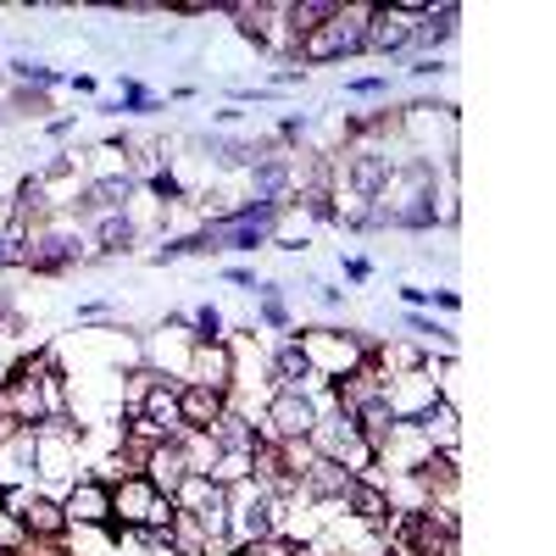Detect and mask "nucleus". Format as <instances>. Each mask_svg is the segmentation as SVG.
Here are the masks:
<instances>
[{
  "label": "nucleus",
  "instance_id": "1",
  "mask_svg": "<svg viewBox=\"0 0 556 556\" xmlns=\"http://www.w3.org/2000/svg\"><path fill=\"white\" fill-rule=\"evenodd\" d=\"M362 28H367V7H340L323 28H312L301 45H295V56L301 62H340V56H356L362 51Z\"/></svg>",
  "mask_w": 556,
  "mask_h": 556
},
{
  "label": "nucleus",
  "instance_id": "2",
  "mask_svg": "<svg viewBox=\"0 0 556 556\" xmlns=\"http://www.w3.org/2000/svg\"><path fill=\"white\" fill-rule=\"evenodd\" d=\"M301 351H306L312 379H329V384H340L345 374H356V367L367 362V351H362L351 334H334V329H312V334H301Z\"/></svg>",
  "mask_w": 556,
  "mask_h": 556
},
{
  "label": "nucleus",
  "instance_id": "3",
  "mask_svg": "<svg viewBox=\"0 0 556 556\" xmlns=\"http://www.w3.org/2000/svg\"><path fill=\"white\" fill-rule=\"evenodd\" d=\"M317 417H323V401L306 395V390H278L267 401V429H273L278 445H301L317 429Z\"/></svg>",
  "mask_w": 556,
  "mask_h": 556
},
{
  "label": "nucleus",
  "instance_id": "4",
  "mask_svg": "<svg viewBox=\"0 0 556 556\" xmlns=\"http://www.w3.org/2000/svg\"><path fill=\"white\" fill-rule=\"evenodd\" d=\"M424 17V7H367V28H362V51L395 56L412 45V28Z\"/></svg>",
  "mask_w": 556,
  "mask_h": 556
},
{
  "label": "nucleus",
  "instance_id": "5",
  "mask_svg": "<svg viewBox=\"0 0 556 556\" xmlns=\"http://www.w3.org/2000/svg\"><path fill=\"white\" fill-rule=\"evenodd\" d=\"M379 395H384V406H390V417L395 424H417L434 401H440V384L429 379V374H384V384H379Z\"/></svg>",
  "mask_w": 556,
  "mask_h": 556
},
{
  "label": "nucleus",
  "instance_id": "6",
  "mask_svg": "<svg viewBox=\"0 0 556 556\" xmlns=\"http://www.w3.org/2000/svg\"><path fill=\"white\" fill-rule=\"evenodd\" d=\"M139 479H146L156 495H178V484L184 479H190V462H184V451H178V440H162V445H151L146 451V473H139Z\"/></svg>",
  "mask_w": 556,
  "mask_h": 556
},
{
  "label": "nucleus",
  "instance_id": "7",
  "mask_svg": "<svg viewBox=\"0 0 556 556\" xmlns=\"http://www.w3.org/2000/svg\"><path fill=\"white\" fill-rule=\"evenodd\" d=\"M62 513H67V523H84V529H101L106 518H112V490L106 484H73L67 490V506H62Z\"/></svg>",
  "mask_w": 556,
  "mask_h": 556
},
{
  "label": "nucleus",
  "instance_id": "8",
  "mask_svg": "<svg viewBox=\"0 0 556 556\" xmlns=\"http://www.w3.org/2000/svg\"><path fill=\"white\" fill-rule=\"evenodd\" d=\"M190 384H206V390H223L228 395V384H235V362H228V345L223 340L190 351Z\"/></svg>",
  "mask_w": 556,
  "mask_h": 556
},
{
  "label": "nucleus",
  "instance_id": "9",
  "mask_svg": "<svg viewBox=\"0 0 556 556\" xmlns=\"http://www.w3.org/2000/svg\"><path fill=\"white\" fill-rule=\"evenodd\" d=\"M156 501H162V495H156V490H151L146 479L134 473V479H123V490H112V518H123L128 529H146V523H151V506H156Z\"/></svg>",
  "mask_w": 556,
  "mask_h": 556
},
{
  "label": "nucleus",
  "instance_id": "10",
  "mask_svg": "<svg viewBox=\"0 0 556 556\" xmlns=\"http://www.w3.org/2000/svg\"><path fill=\"white\" fill-rule=\"evenodd\" d=\"M178 417H184V429H195L206 434L217 417H223V390H206V384H184L178 390Z\"/></svg>",
  "mask_w": 556,
  "mask_h": 556
},
{
  "label": "nucleus",
  "instance_id": "11",
  "mask_svg": "<svg viewBox=\"0 0 556 556\" xmlns=\"http://www.w3.org/2000/svg\"><path fill=\"white\" fill-rule=\"evenodd\" d=\"M417 434L429 440V451L440 445V456H456V445H462V429H456V406H451V401H434L424 417H417Z\"/></svg>",
  "mask_w": 556,
  "mask_h": 556
},
{
  "label": "nucleus",
  "instance_id": "12",
  "mask_svg": "<svg viewBox=\"0 0 556 556\" xmlns=\"http://www.w3.org/2000/svg\"><path fill=\"white\" fill-rule=\"evenodd\" d=\"M340 506H345V513H356L362 523H384L390 495H384L379 484H367V479H351V484H345V495H340Z\"/></svg>",
  "mask_w": 556,
  "mask_h": 556
},
{
  "label": "nucleus",
  "instance_id": "13",
  "mask_svg": "<svg viewBox=\"0 0 556 556\" xmlns=\"http://www.w3.org/2000/svg\"><path fill=\"white\" fill-rule=\"evenodd\" d=\"M17 523H23L28 534H45V540H56V534L67 529V513H62L56 501L34 495V501H23V506H17Z\"/></svg>",
  "mask_w": 556,
  "mask_h": 556
},
{
  "label": "nucleus",
  "instance_id": "14",
  "mask_svg": "<svg viewBox=\"0 0 556 556\" xmlns=\"http://www.w3.org/2000/svg\"><path fill=\"white\" fill-rule=\"evenodd\" d=\"M128 201H134V178H128V173L96 178V184L84 190V206H89V212H123Z\"/></svg>",
  "mask_w": 556,
  "mask_h": 556
},
{
  "label": "nucleus",
  "instance_id": "15",
  "mask_svg": "<svg viewBox=\"0 0 556 556\" xmlns=\"http://www.w3.org/2000/svg\"><path fill=\"white\" fill-rule=\"evenodd\" d=\"M456 7L445 0V7H424V17H417V28H412V45H424V51H434V45H445L451 34H456Z\"/></svg>",
  "mask_w": 556,
  "mask_h": 556
},
{
  "label": "nucleus",
  "instance_id": "16",
  "mask_svg": "<svg viewBox=\"0 0 556 556\" xmlns=\"http://www.w3.org/2000/svg\"><path fill=\"white\" fill-rule=\"evenodd\" d=\"M273 379H278V390H306L312 367H306V351H301V340H285V345L273 351Z\"/></svg>",
  "mask_w": 556,
  "mask_h": 556
},
{
  "label": "nucleus",
  "instance_id": "17",
  "mask_svg": "<svg viewBox=\"0 0 556 556\" xmlns=\"http://www.w3.org/2000/svg\"><path fill=\"white\" fill-rule=\"evenodd\" d=\"M96 240H101V251H112V256H117V251H128V245H134V223H128L123 212H106V217H101V228H96Z\"/></svg>",
  "mask_w": 556,
  "mask_h": 556
},
{
  "label": "nucleus",
  "instance_id": "18",
  "mask_svg": "<svg viewBox=\"0 0 556 556\" xmlns=\"http://www.w3.org/2000/svg\"><path fill=\"white\" fill-rule=\"evenodd\" d=\"M190 323H195V345H217L223 340V312L217 306H201Z\"/></svg>",
  "mask_w": 556,
  "mask_h": 556
},
{
  "label": "nucleus",
  "instance_id": "19",
  "mask_svg": "<svg viewBox=\"0 0 556 556\" xmlns=\"http://www.w3.org/2000/svg\"><path fill=\"white\" fill-rule=\"evenodd\" d=\"M245 556H312V551L295 540H256V545H245Z\"/></svg>",
  "mask_w": 556,
  "mask_h": 556
},
{
  "label": "nucleus",
  "instance_id": "20",
  "mask_svg": "<svg viewBox=\"0 0 556 556\" xmlns=\"http://www.w3.org/2000/svg\"><path fill=\"white\" fill-rule=\"evenodd\" d=\"M406 329H412V334H424V340L451 345V329H445V323H434V317H406Z\"/></svg>",
  "mask_w": 556,
  "mask_h": 556
},
{
  "label": "nucleus",
  "instance_id": "21",
  "mask_svg": "<svg viewBox=\"0 0 556 556\" xmlns=\"http://www.w3.org/2000/svg\"><path fill=\"white\" fill-rule=\"evenodd\" d=\"M151 190H156L162 201H178V195H184V190H178V178H173V173H151Z\"/></svg>",
  "mask_w": 556,
  "mask_h": 556
},
{
  "label": "nucleus",
  "instance_id": "22",
  "mask_svg": "<svg viewBox=\"0 0 556 556\" xmlns=\"http://www.w3.org/2000/svg\"><path fill=\"white\" fill-rule=\"evenodd\" d=\"M17 540H23V523L17 518H0V551H12Z\"/></svg>",
  "mask_w": 556,
  "mask_h": 556
},
{
  "label": "nucleus",
  "instance_id": "23",
  "mask_svg": "<svg viewBox=\"0 0 556 556\" xmlns=\"http://www.w3.org/2000/svg\"><path fill=\"white\" fill-rule=\"evenodd\" d=\"M345 89H351V96H379V89H384V78H351Z\"/></svg>",
  "mask_w": 556,
  "mask_h": 556
},
{
  "label": "nucleus",
  "instance_id": "24",
  "mask_svg": "<svg viewBox=\"0 0 556 556\" xmlns=\"http://www.w3.org/2000/svg\"><path fill=\"white\" fill-rule=\"evenodd\" d=\"M317 301H323V306H340V301H345V290H334V285H317Z\"/></svg>",
  "mask_w": 556,
  "mask_h": 556
},
{
  "label": "nucleus",
  "instance_id": "25",
  "mask_svg": "<svg viewBox=\"0 0 556 556\" xmlns=\"http://www.w3.org/2000/svg\"><path fill=\"white\" fill-rule=\"evenodd\" d=\"M0 556H17V551H0Z\"/></svg>",
  "mask_w": 556,
  "mask_h": 556
}]
</instances>
